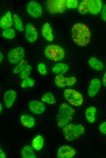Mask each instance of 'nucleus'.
<instances>
[{"label": "nucleus", "mask_w": 106, "mask_h": 158, "mask_svg": "<svg viewBox=\"0 0 106 158\" xmlns=\"http://www.w3.org/2000/svg\"><path fill=\"white\" fill-rule=\"evenodd\" d=\"M26 10L28 14L32 17L37 18L42 15V9L41 5L35 1H31L27 4Z\"/></svg>", "instance_id": "obj_9"}, {"label": "nucleus", "mask_w": 106, "mask_h": 158, "mask_svg": "<svg viewBox=\"0 0 106 158\" xmlns=\"http://www.w3.org/2000/svg\"><path fill=\"white\" fill-rule=\"evenodd\" d=\"M65 0H50L47 2V7L49 11L52 13H61L66 9Z\"/></svg>", "instance_id": "obj_7"}, {"label": "nucleus", "mask_w": 106, "mask_h": 158, "mask_svg": "<svg viewBox=\"0 0 106 158\" xmlns=\"http://www.w3.org/2000/svg\"><path fill=\"white\" fill-rule=\"evenodd\" d=\"M100 131L102 133L106 135V121L101 124L99 127Z\"/></svg>", "instance_id": "obj_34"}, {"label": "nucleus", "mask_w": 106, "mask_h": 158, "mask_svg": "<svg viewBox=\"0 0 106 158\" xmlns=\"http://www.w3.org/2000/svg\"><path fill=\"white\" fill-rule=\"evenodd\" d=\"M13 24V18L11 12L8 11L2 17L0 21V26L3 29L9 28Z\"/></svg>", "instance_id": "obj_15"}, {"label": "nucleus", "mask_w": 106, "mask_h": 158, "mask_svg": "<svg viewBox=\"0 0 106 158\" xmlns=\"http://www.w3.org/2000/svg\"><path fill=\"white\" fill-rule=\"evenodd\" d=\"M74 113V110L69 104L66 103L61 104L56 116L58 126L62 128L69 124L72 119Z\"/></svg>", "instance_id": "obj_2"}, {"label": "nucleus", "mask_w": 106, "mask_h": 158, "mask_svg": "<svg viewBox=\"0 0 106 158\" xmlns=\"http://www.w3.org/2000/svg\"><path fill=\"white\" fill-rule=\"evenodd\" d=\"M65 99L71 105L75 106H81L83 101L82 94L78 91L72 89H67L63 92Z\"/></svg>", "instance_id": "obj_5"}, {"label": "nucleus", "mask_w": 106, "mask_h": 158, "mask_svg": "<svg viewBox=\"0 0 106 158\" xmlns=\"http://www.w3.org/2000/svg\"><path fill=\"white\" fill-rule=\"evenodd\" d=\"M0 113H1L2 111V105L1 104V103L0 104Z\"/></svg>", "instance_id": "obj_39"}, {"label": "nucleus", "mask_w": 106, "mask_h": 158, "mask_svg": "<svg viewBox=\"0 0 106 158\" xmlns=\"http://www.w3.org/2000/svg\"><path fill=\"white\" fill-rule=\"evenodd\" d=\"M35 84V81L33 79L27 77L23 79L21 83V86L23 88L31 87Z\"/></svg>", "instance_id": "obj_27"}, {"label": "nucleus", "mask_w": 106, "mask_h": 158, "mask_svg": "<svg viewBox=\"0 0 106 158\" xmlns=\"http://www.w3.org/2000/svg\"><path fill=\"white\" fill-rule=\"evenodd\" d=\"M73 40L77 45L84 46L90 41L91 33L89 27L81 23L74 24L71 29Z\"/></svg>", "instance_id": "obj_1"}, {"label": "nucleus", "mask_w": 106, "mask_h": 158, "mask_svg": "<svg viewBox=\"0 0 106 158\" xmlns=\"http://www.w3.org/2000/svg\"><path fill=\"white\" fill-rule=\"evenodd\" d=\"M97 109L93 106L88 108L85 111V116L87 120L89 122L93 123L95 120V114Z\"/></svg>", "instance_id": "obj_21"}, {"label": "nucleus", "mask_w": 106, "mask_h": 158, "mask_svg": "<svg viewBox=\"0 0 106 158\" xmlns=\"http://www.w3.org/2000/svg\"><path fill=\"white\" fill-rule=\"evenodd\" d=\"M14 24L16 29L19 32L24 30L22 22L20 17L16 14L13 15Z\"/></svg>", "instance_id": "obj_26"}, {"label": "nucleus", "mask_w": 106, "mask_h": 158, "mask_svg": "<svg viewBox=\"0 0 106 158\" xmlns=\"http://www.w3.org/2000/svg\"><path fill=\"white\" fill-rule=\"evenodd\" d=\"M25 50L21 47H17L10 50L7 54L9 62L12 64H16L23 60Z\"/></svg>", "instance_id": "obj_6"}, {"label": "nucleus", "mask_w": 106, "mask_h": 158, "mask_svg": "<svg viewBox=\"0 0 106 158\" xmlns=\"http://www.w3.org/2000/svg\"><path fill=\"white\" fill-rule=\"evenodd\" d=\"M16 91L13 90H10L6 91L3 95V100L5 107L8 108H10L16 98Z\"/></svg>", "instance_id": "obj_11"}, {"label": "nucleus", "mask_w": 106, "mask_h": 158, "mask_svg": "<svg viewBox=\"0 0 106 158\" xmlns=\"http://www.w3.org/2000/svg\"><path fill=\"white\" fill-rule=\"evenodd\" d=\"M78 1L76 0H68L66 1L67 8L69 9H75L78 7Z\"/></svg>", "instance_id": "obj_31"}, {"label": "nucleus", "mask_w": 106, "mask_h": 158, "mask_svg": "<svg viewBox=\"0 0 106 158\" xmlns=\"http://www.w3.org/2000/svg\"><path fill=\"white\" fill-rule=\"evenodd\" d=\"M41 100L43 102L50 105H53L56 102L55 97L51 92H48L44 94L42 97Z\"/></svg>", "instance_id": "obj_23"}, {"label": "nucleus", "mask_w": 106, "mask_h": 158, "mask_svg": "<svg viewBox=\"0 0 106 158\" xmlns=\"http://www.w3.org/2000/svg\"><path fill=\"white\" fill-rule=\"evenodd\" d=\"M37 70L40 74L44 75L47 74V69L45 64L43 63L39 64L37 66Z\"/></svg>", "instance_id": "obj_32"}, {"label": "nucleus", "mask_w": 106, "mask_h": 158, "mask_svg": "<svg viewBox=\"0 0 106 158\" xmlns=\"http://www.w3.org/2000/svg\"><path fill=\"white\" fill-rule=\"evenodd\" d=\"M42 34L45 39L48 41H52L53 40L54 36L51 28L49 24H44L42 28Z\"/></svg>", "instance_id": "obj_17"}, {"label": "nucleus", "mask_w": 106, "mask_h": 158, "mask_svg": "<svg viewBox=\"0 0 106 158\" xmlns=\"http://www.w3.org/2000/svg\"><path fill=\"white\" fill-rule=\"evenodd\" d=\"M25 35L27 40L30 43L35 42L38 36L37 30L30 23H28L25 29Z\"/></svg>", "instance_id": "obj_10"}, {"label": "nucleus", "mask_w": 106, "mask_h": 158, "mask_svg": "<svg viewBox=\"0 0 106 158\" xmlns=\"http://www.w3.org/2000/svg\"><path fill=\"white\" fill-rule=\"evenodd\" d=\"M101 85V81L98 78L93 79L90 81L88 89L89 96L90 97L95 96L98 92Z\"/></svg>", "instance_id": "obj_14"}, {"label": "nucleus", "mask_w": 106, "mask_h": 158, "mask_svg": "<svg viewBox=\"0 0 106 158\" xmlns=\"http://www.w3.org/2000/svg\"><path fill=\"white\" fill-rule=\"evenodd\" d=\"M102 81L103 85L106 88V72L104 74L102 78Z\"/></svg>", "instance_id": "obj_36"}, {"label": "nucleus", "mask_w": 106, "mask_h": 158, "mask_svg": "<svg viewBox=\"0 0 106 158\" xmlns=\"http://www.w3.org/2000/svg\"><path fill=\"white\" fill-rule=\"evenodd\" d=\"M27 61L24 60L18 63L13 70V72L14 74L20 73L27 64Z\"/></svg>", "instance_id": "obj_30"}, {"label": "nucleus", "mask_w": 106, "mask_h": 158, "mask_svg": "<svg viewBox=\"0 0 106 158\" xmlns=\"http://www.w3.org/2000/svg\"><path fill=\"white\" fill-rule=\"evenodd\" d=\"M76 82V79L74 76L71 77H66L65 84L66 86L69 87H71L73 86Z\"/></svg>", "instance_id": "obj_33"}, {"label": "nucleus", "mask_w": 106, "mask_h": 158, "mask_svg": "<svg viewBox=\"0 0 106 158\" xmlns=\"http://www.w3.org/2000/svg\"><path fill=\"white\" fill-rule=\"evenodd\" d=\"M44 53L48 58L55 61L62 60L65 56L64 49L58 45L54 44L47 46L44 49Z\"/></svg>", "instance_id": "obj_4"}, {"label": "nucleus", "mask_w": 106, "mask_h": 158, "mask_svg": "<svg viewBox=\"0 0 106 158\" xmlns=\"http://www.w3.org/2000/svg\"><path fill=\"white\" fill-rule=\"evenodd\" d=\"M28 108L34 114H38L43 113L45 107L42 102L37 100H32L28 103Z\"/></svg>", "instance_id": "obj_12"}, {"label": "nucleus", "mask_w": 106, "mask_h": 158, "mask_svg": "<svg viewBox=\"0 0 106 158\" xmlns=\"http://www.w3.org/2000/svg\"><path fill=\"white\" fill-rule=\"evenodd\" d=\"M21 155L24 158H36V156L32 148L29 145L25 146L21 150Z\"/></svg>", "instance_id": "obj_20"}, {"label": "nucleus", "mask_w": 106, "mask_h": 158, "mask_svg": "<svg viewBox=\"0 0 106 158\" xmlns=\"http://www.w3.org/2000/svg\"><path fill=\"white\" fill-rule=\"evenodd\" d=\"M21 124L24 127L31 128L34 127L35 124V120L32 117L25 114L22 115L20 118Z\"/></svg>", "instance_id": "obj_16"}, {"label": "nucleus", "mask_w": 106, "mask_h": 158, "mask_svg": "<svg viewBox=\"0 0 106 158\" xmlns=\"http://www.w3.org/2000/svg\"><path fill=\"white\" fill-rule=\"evenodd\" d=\"M0 157L1 158H5L6 157V155L4 152L1 149H0Z\"/></svg>", "instance_id": "obj_37"}, {"label": "nucleus", "mask_w": 106, "mask_h": 158, "mask_svg": "<svg viewBox=\"0 0 106 158\" xmlns=\"http://www.w3.org/2000/svg\"><path fill=\"white\" fill-rule=\"evenodd\" d=\"M3 58V56L1 52L0 53V60L1 63Z\"/></svg>", "instance_id": "obj_38"}, {"label": "nucleus", "mask_w": 106, "mask_h": 158, "mask_svg": "<svg viewBox=\"0 0 106 158\" xmlns=\"http://www.w3.org/2000/svg\"><path fill=\"white\" fill-rule=\"evenodd\" d=\"M101 18L103 21L106 22V4H104L102 8L101 12Z\"/></svg>", "instance_id": "obj_35"}, {"label": "nucleus", "mask_w": 106, "mask_h": 158, "mask_svg": "<svg viewBox=\"0 0 106 158\" xmlns=\"http://www.w3.org/2000/svg\"><path fill=\"white\" fill-rule=\"evenodd\" d=\"M69 69V66L66 64L58 63L56 64L52 69V72L57 74H63L66 72Z\"/></svg>", "instance_id": "obj_19"}, {"label": "nucleus", "mask_w": 106, "mask_h": 158, "mask_svg": "<svg viewBox=\"0 0 106 158\" xmlns=\"http://www.w3.org/2000/svg\"><path fill=\"white\" fill-rule=\"evenodd\" d=\"M65 78L62 74H57L55 77L54 82L55 85L58 87L62 88L65 87Z\"/></svg>", "instance_id": "obj_24"}, {"label": "nucleus", "mask_w": 106, "mask_h": 158, "mask_svg": "<svg viewBox=\"0 0 106 158\" xmlns=\"http://www.w3.org/2000/svg\"><path fill=\"white\" fill-rule=\"evenodd\" d=\"M32 67L30 64H27L23 70L20 72V77L22 79H24L28 77L31 73Z\"/></svg>", "instance_id": "obj_29"}, {"label": "nucleus", "mask_w": 106, "mask_h": 158, "mask_svg": "<svg viewBox=\"0 0 106 158\" xmlns=\"http://www.w3.org/2000/svg\"><path fill=\"white\" fill-rule=\"evenodd\" d=\"M90 66L92 69L98 71H101L104 69L103 63L95 57L90 58L88 60Z\"/></svg>", "instance_id": "obj_18"}, {"label": "nucleus", "mask_w": 106, "mask_h": 158, "mask_svg": "<svg viewBox=\"0 0 106 158\" xmlns=\"http://www.w3.org/2000/svg\"><path fill=\"white\" fill-rule=\"evenodd\" d=\"M78 11L81 14L85 15L89 12L88 0H83L79 4Z\"/></svg>", "instance_id": "obj_25"}, {"label": "nucleus", "mask_w": 106, "mask_h": 158, "mask_svg": "<svg viewBox=\"0 0 106 158\" xmlns=\"http://www.w3.org/2000/svg\"><path fill=\"white\" fill-rule=\"evenodd\" d=\"M85 131L84 127L81 124L69 123L63 127L62 133L64 138L71 142L83 134Z\"/></svg>", "instance_id": "obj_3"}, {"label": "nucleus", "mask_w": 106, "mask_h": 158, "mask_svg": "<svg viewBox=\"0 0 106 158\" xmlns=\"http://www.w3.org/2000/svg\"><path fill=\"white\" fill-rule=\"evenodd\" d=\"M2 35L4 38L11 39L14 38L15 32L14 29L9 28L5 29L2 32Z\"/></svg>", "instance_id": "obj_28"}, {"label": "nucleus", "mask_w": 106, "mask_h": 158, "mask_svg": "<svg viewBox=\"0 0 106 158\" xmlns=\"http://www.w3.org/2000/svg\"><path fill=\"white\" fill-rule=\"evenodd\" d=\"M76 154L75 149L71 146L65 145L60 147L57 152V156L59 158H72Z\"/></svg>", "instance_id": "obj_8"}, {"label": "nucleus", "mask_w": 106, "mask_h": 158, "mask_svg": "<svg viewBox=\"0 0 106 158\" xmlns=\"http://www.w3.org/2000/svg\"><path fill=\"white\" fill-rule=\"evenodd\" d=\"M89 11L93 15L97 14L102 10V2L100 0H88Z\"/></svg>", "instance_id": "obj_13"}, {"label": "nucleus", "mask_w": 106, "mask_h": 158, "mask_svg": "<svg viewBox=\"0 0 106 158\" xmlns=\"http://www.w3.org/2000/svg\"><path fill=\"white\" fill-rule=\"evenodd\" d=\"M44 143L43 137L40 135L36 136L32 142V146L34 149L37 150H39L42 148Z\"/></svg>", "instance_id": "obj_22"}]
</instances>
